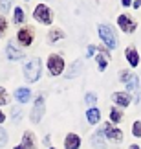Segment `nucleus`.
Instances as JSON below:
<instances>
[{
    "mask_svg": "<svg viewBox=\"0 0 141 149\" xmlns=\"http://www.w3.org/2000/svg\"><path fill=\"white\" fill-rule=\"evenodd\" d=\"M6 142H8V133H6L2 127H0V147H4Z\"/></svg>",
    "mask_w": 141,
    "mask_h": 149,
    "instance_id": "26",
    "label": "nucleus"
},
{
    "mask_svg": "<svg viewBox=\"0 0 141 149\" xmlns=\"http://www.w3.org/2000/svg\"><path fill=\"white\" fill-rule=\"evenodd\" d=\"M63 37H64V31L59 30V28H53V30L50 31V41H52V42H57V41H61Z\"/></svg>",
    "mask_w": 141,
    "mask_h": 149,
    "instance_id": "20",
    "label": "nucleus"
},
{
    "mask_svg": "<svg viewBox=\"0 0 141 149\" xmlns=\"http://www.w3.org/2000/svg\"><path fill=\"white\" fill-rule=\"evenodd\" d=\"M15 98H17V101L19 103H28L31 100V90L30 88H17V92H15Z\"/></svg>",
    "mask_w": 141,
    "mask_h": 149,
    "instance_id": "17",
    "label": "nucleus"
},
{
    "mask_svg": "<svg viewBox=\"0 0 141 149\" xmlns=\"http://www.w3.org/2000/svg\"><path fill=\"white\" fill-rule=\"evenodd\" d=\"M6 55H8V59H11V61H20L22 57H24V52H20L15 44L9 42L8 48H6Z\"/></svg>",
    "mask_w": 141,
    "mask_h": 149,
    "instance_id": "14",
    "label": "nucleus"
},
{
    "mask_svg": "<svg viewBox=\"0 0 141 149\" xmlns=\"http://www.w3.org/2000/svg\"><path fill=\"white\" fill-rule=\"evenodd\" d=\"M8 101H9V98H8V92H6V88H2V87H0V105H6Z\"/></svg>",
    "mask_w": 141,
    "mask_h": 149,
    "instance_id": "24",
    "label": "nucleus"
},
{
    "mask_svg": "<svg viewBox=\"0 0 141 149\" xmlns=\"http://www.w3.org/2000/svg\"><path fill=\"white\" fill-rule=\"evenodd\" d=\"M110 120L114 123H119L121 120H123V111H119L117 107H112L110 109Z\"/></svg>",
    "mask_w": 141,
    "mask_h": 149,
    "instance_id": "19",
    "label": "nucleus"
},
{
    "mask_svg": "<svg viewBox=\"0 0 141 149\" xmlns=\"http://www.w3.org/2000/svg\"><path fill=\"white\" fill-rule=\"evenodd\" d=\"M4 122H6V116H4V112L0 111V123H4Z\"/></svg>",
    "mask_w": 141,
    "mask_h": 149,
    "instance_id": "33",
    "label": "nucleus"
},
{
    "mask_svg": "<svg viewBox=\"0 0 141 149\" xmlns=\"http://www.w3.org/2000/svg\"><path fill=\"white\" fill-rule=\"evenodd\" d=\"M22 146L26 149H37V142H35V134L31 131H26L24 136H22Z\"/></svg>",
    "mask_w": 141,
    "mask_h": 149,
    "instance_id": "15",
    "label": "nucleus"
},
{
    "mask_svg": "<svg viewBox=\"0 0 141 149\" xmlns=\"http://www.w3.org/2000/svg\"><path fill=\"white\" fill-rule=\"evenodd\" d=\"M112 101L119 107H128L132 103V96L127 92V90H119V92H114L112 94Z\"/></svg>",
    "mask_w": 141,
    "mask_h": 149,
    "instance_id": "9",
    "label": "nucleus"
},
{
    "mask_svg": "<svg viewBox=\"0 0 141 149\" xmlns=\"http://www.w3.org/2000/svg\"><path fill=\"white\" fill-rule=\"evenodd\" d=\"M121 4L125 6V8H128V6H132V0H121Z\"/></svg>",
    "mask_w": 141,
    "mask_h": 149,
    "instance_id": "32",
    "label": "nucleus"
},
{
    "mask_svg": "<svg viewBox=\"0 0 141 149\" xmlns=\"http://www.w3.org/2000/svg\"><path fill=\"white\" fill-rule=\"evenodd\" d=\"M15 149H26V147H24V146H22V144H20V146H17Z\"/></svg>",
    "mask_w": 141,
    "mask_h": 149,
    "instance_id": "35",
    "label": "nucleus"
},
{
    "mask_svg": "<svg viewBox=\"0 0 141 149\" xmlns=\"http://www.w3.org/2000/svg\"><path fill=\"white\" fill-rule=\"evenodd\" d=\"M11 114H13V120H19V118H20V109L15 107L13 111H11Z\"/></svg>",
    "mask_w": 141,
    "mask_h": 149,
    "instance_id": "30",
    "label": "nucleus"
},
{
    "mask_svg": "<svg viewBox=\"0 0 141 149\" xmlns=\"http://www.w3.org/2000/svg\"><path fill=\"white\" fill-rule=\"evenodd\" d=\"M132 134L136 136V138H141V122H134V125H132Z\"/></svg>",
    "mask_w": 141,
    "mask_h": 149,
    "instance_id": "23",
    "label": "nucleus"
},
{
    "mask_svg": "<svg viewBox=\"0 0 141 149\" xmlns=\"http://www.w3.org/2000/svg\"><path fill=\"white\" fill-rule=\"evenodd\" d=\"M44 111H46V107H44V96H39L35 100V105H33V111H31V122L33 123H39L44 116Z\"/></svg>",
    "mask_w": 141,
    "mask_h": 149,
    "instance_id": "8",
    "label": "nucleus"
},
{
    "mask_svg": "<svg viewBox=\"0 0 141 149\" xmlns=\"http://www.w3.org/2000/svg\"><path fill=\"white\" fill-rule=\"evenodd\" d=\"M97 33H99L103 44L108 50H116L117 48V35H116V31H114V28H112V26H108V24H99L97 26Z\"/></svg>",
    "mask_w": 141,
    "mask_h": 149,
    "instance_id": "2",
    "label": "nucleus"
},
{
    "mask_svg": "<svg viewBox=\"0 0 141 149\" xmlns=\"http://www.w3.org/2000/svg\"><path fill=\"white\" fill-rule=\"evenodd\" d=\"M103 134H105V129H103V127L97 129V133L94 134L92 146H94L95 149H106V144H105V140H103Z\"/></svg>",
    "mask_w": 141,
    "mask_h": 149,
    "instance_id": "16",
    "label": "nucleus"
},
{
    "mask_svg": "<svg viewBox=\"0 0 141 149\" xmlns=\"http://www.w3.org/2000/svg\"><path fill=\"white\" fill-rule=\"evenodd\" d=\"M19 42L22 46H30L33 42V30L31 28H22L19 31Z\"/></svg>",
    "mask_w": 141,
    "mask_h": 149,
    "instance_id": "10",
    "label": "nucleus"
},
{
    "mask_svg": "<svg viewBox=\"0 0 141 149\" xmlns=\"http://www.w3.org/2000/svg\"><path fill=\"white\" fill-rule=\"evenodd\" d=\"M97 66H99V72H105L106 66H108V61L103 54H97Z\"/></svg>",
    "mask_w": 141,
    "mask_h": 149,
    "instance_id": "22",
    "label": "nucleus"
},
{
    "mask_svg": "<svg viewBox=\"0 0 141 149\" xmlns=\"http://www.w3.org/2000/svg\"><path fill=\"white\" fill-rule=\"evenodd\" d=\"M50 149H55V147H50Z\"/></svg>",
    "mask_w": 141,
    "mask_h": 149,
    "instance_id": "36",
    "label": "nucleus"
},
{
    "mask_svg": "<svg viewBox=\"0 0 141 149\" xmlns=\"http://www.w3.org/2000/svg\"><path fill=\"white\" fill-rule=\"evenodd\" d=\"M33 19L39 20L41 24H52L53 13H52V9H50L46 4H39L35 8V11H33Z\"/></svg>",
    "mask_w": 141,
    "mask_h": 149,
    "instance_id": "3",
    "label": "nucleus"
},
{
    "mask_svg": "<svg viewBox=\"0 0 141 149\" xmlns=\"http://www.w3.org/2000/svg\"><path fill=\"white\" fill-rule=\"evenodd\" d=\"M81 72H83V61L77 59V61H73V65L68 68V72H66V79H75V77H79Z\"/></svg>",
    "mask_w": 141,
    "mask_h": 149,
    "instance_id": "12",
    "label": "nucleus"
},
{
    "mask_svg": "<svg viewBox=\"0 0 141 149\" xmlns=\"http://www.w3.org/2000/svg\"><path fill=\"white\" fill-rule=\"evenodd\" d=\"M13 19L17 24H22V22L26 20V15H24V9L22 8H15V13H13Z\"/></svg>",
    "mask_w": 141,
    "mask_h": 149,
    "instance_id": "21",
    "label": "nucleus"
},
{
    "mask_svg": "<svg viewBox=\"0 0 141 149\" xmlns=\"http://www.w3.org/2000/svg\"><path fill=\"white\" fill-rule=\"evenodd\" d=\"M128 149H139V146H136V144H132V146L128 147Z\"/></svg>",
    "mask_w": 141,
    "mask_h": 149,
    "instance_id": "34",
    "label": "nucleus"
},
{
    "mask_svg": "<svg viewBox=\"0 0 141 149\" xmlns=\"http://www.w3.org/2000/svg\"><path fill=\"white\" fill-rule=\"evenodd\" d=\"M41 74H42V63L39 57H33L24 65V77L30 83H37L41 79Z\"/></svg>",
    "mask_w": 141,
    "mask_h": 149,
    "instance_id": "1",
    "label": "nucleus"
},
{
    "mask_svg": "<svg viewBox=\"0 0 141 149\" xmlns=\"http://www.w3.org/2000/svg\"><path fill=\"white\" fill-rule=\"evenodd\" d=\"M117 26L121 28V31L125 33H134L138 28V22L132 19L130 15H119L117 17Z\"/></svg>",
    "mask_w": 141,
    "mask_h": 149,
    "instance_id": "6",
    "label": "nucleus"
},
{
    "mask_svg": "<svg viewBox=\"0 0 141 149\" xmlns=\"http://www.w3.org/2000/svg\"><path fill=\"white\" fill-rule=\"evenodd\" d=\"M84 101L92 105V103H95V101H97V94H94V92H88V94H86V98H84Z\"/></svg>",
    "mask_w": 141,
    "mask_h": 149,
    "instance_id": "27",
    "label": "nucleus"
},
{
    "mask_svg": "<svg viewBox=\"0 0 141 149\" xmlns=\"http://www.w3.org/2000/svg\"><path fill=\"white\" fill-rule=\"evenodd\" d=\"M132 8L134 9H139L141 8V0H134V2H132Z\"/></svg>",
    "mask_w": 141,
    "mask_h": 149,
    "instance_id": "31",
    "label": "nucleus"
},
{
    "mask_svg": "<svg viewBox=\"0 0 141 149\" xmlns=\"http://www.w3.org/2000/svg\"><path fill=\"white\" fill-rule=\"evenodd\" d=\"M6 30H8V20H6L4 17H0V37L6 33Z\"/></svg>",
    "mask_w": 141,
    "mask_h": 149,
    "instance_id": "25",
    "label": "nucleus"
},
{
    "mask_svg": "<svg viewBox=\"0 0 141 149\" xmlns=\"http://www.w3.org/2000/svg\"><path fill=\"white\" fill-rule=\"evenodd\" d=\"M64 147L66 149H79V147H81V138H79V134H75V133H68V134H66Z\"/></svg>",
    "mask_w": 141,
    "mask_h": 149,
    "instance_id": "11",
    "label": "nucleus"
},
{
    "mask_svg": "<svg viewBox=\"0 0 141 149\" xmlns=\"http://www.w3.org/2000/svg\"><path fill=\"white\" fill-rule=\"evenodd\" d=\"M86 118H88V122L92 123V125H97V123H99V120H101V112H99V109L90 107L88 111H86Z\"/></svg>",
    "mask_w": 141,
    "mask_h": 149,
    "instance_id": "18",
    "label": "nucleus"
},
{
    "mask_svg": "<svg viewBox=\"0 0 141 149\" xmlns=\"http://www.w3.org/2000/svg\"><path fill=\"white\" fill-rule=\"evenodd\" d=\"M64 70V59L59 54H52L48 57V72L52 76H61Z\"/></svg>",
    "mask_w": 141,
    "mask_h": 149,
    "instance_id": "5",
    "label": "nucleus"
},
{
    "mask_svg": "<svg viewBox=\"0 0 141 149\" xmlns=\"http://www.w3.org/2000/svg\"><path fill=\"white\" fill-rule=\"evenodd\" d=\"M103 129H105V136H106V140L114 142V144H121V142H123V131H121V129L114 127L112 123H105V125H103Z\"/></svg>",
    "mask_w": 141,
    "mask_h": 149,
    "instance_id": "7",
    "label": "nucleus"
},
{
    "mask_svg": "<svg viewBox=\"0 0 141 149\" xmlns=\"http://www.w3.org/2000/svg\"><path fill=\"white\" fill-rule=\"evenodd\" d=\"M125 57H127V61H128L130 66H138L139 65V54H138V50L134 46H128L125 50Z\"/></svg>",
    "mask_w": 141,
    "mask_h": 149,
    "instance_id": "13",
    "label": "nucleus"
},
{
    "mask_svg": "<svg viewBox=\"0 0 141 149\" xmlns=\"http://www.w3.org/2000/svg\"><path fill=\"white\" fill-rule=\"evenodd\" d=\"M11 8V0H0V9L2 11H9Z\"/></svg>",
    "mask_w": 141,
    "mask_h": 149,
    "instance_id": "28",
    "label": "nucleus"
},
{
    "mask_svg": "<svg viewBox=\"0 0 141 149\" xmlns=\"http://www.w3.org/2000/svg\"><path fill=\"white\" fill-rule=\"evenodd\" d=\"M95 52H97V48H95L94 44H90V46H88V52H86V57H92V55H95Z\"/></svg>",
    "mask_w": 141,
    "mask_h": 149,
    "instance_id": "29",
    "label": "nucleus"
},
{
    "mask_svg": "<svg viewBox=\"0 0 141 149\" xmlns=\"http://www.w3.org/2000/svg\"><path fill=\"white\" fill-rule=\"evenodd\" d=\"M119 81L127 87V92L128 90H139V77L136 74L128 72V70H121L119 72Z\"/></svg>",
    "mask_w": 141,
    "mask_h": 149,
    "instance_id": "4",
    "label": "nucleus"
}]
</instances>
